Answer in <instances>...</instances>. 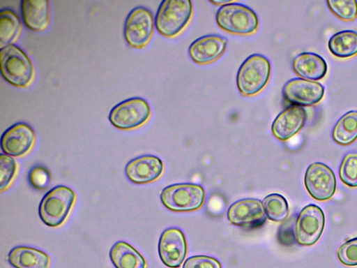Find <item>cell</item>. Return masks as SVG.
I'll list each match as a JSON object with an SVG mask.
<instances>
[{
	"mask_svg": "<svg viewBox=\"0 0 357 268\" xmlns=\"http://www.w3.org/2000/svg\"><path fill=\"white\" fill-rule=\"evenodd\" d=\"M0 68L3 78L14 87L25 88L33 80L34 68L31 59L14 44L1 48Z\"/></svg>",
	"mask_w": 357,
	"mask_h": 268,
	"instance_id": "6da1fadb",
	"label": "cell"
},
{
	"mask_svg": "<svg viewBox=\"0 0 357 268\" xmlns=\"http://www.w3.org/2000/svg\"><path fill=\"white\" fill-rule=\"evenodd\" d=\"M75 193L70 188L59 185L47 191L38 207L40 220L49 227H58L67 218L75 200Z\"/></svg>",
	"mask_w": 357,
	"mask_h": 268,
	"instance_id": "7a4b0ae2",
	"label": "cell"
},
{
	"mask_svg": "<svg viewBox=\"0 0 357 268\" xmlns=\"http://www.w3.org/2000/svg\"><path fill=\"white\" fill-rule=\"evenodd\" d=\"M192 14L190 0H164L157 10L155 27L160 35L174 37L188 24Z\"/></svg>",
	"mask_w": 357,
	"mask_h": 268,
	"instance_id": "3957f363",
	"label": "cell"
},
{
	"mask_svg": "<svg viewBox=\"0 0 357 268\" xmlns=\"http://www.w3.org/2000/svg\"><path fill=\"white\" fill-rule=\"evenodd\" d=\"M271 64L263 55L249 56L241 65L236 76L238 91L243 96H253L261 91L268 82Z\"/></svg>",
	"mask_w": 357,
	"mask_h": 268,
	"instance_id": "277c9868",
	"label": "cell"
},
{
	"mask_svg": "<svg viewBox=\"0 0 357 268\" xmlns=\"http://www.w3.org/2000/svg\"><path fill=\"white\" fill-rule=\"evenodd\" d=\"M217 24L222 30L234 34L248 35L257 30L259 20L248 6L232 3L220 6L216 12Z\"/></svg>",
	"mask_w": 357,
	"mask_h": 268,
	"instance_id": "5b68a950",
	"label": "cell"
},
{
	"mask_svg": "<svg viewBox=\"0 0 357 268\" xmlns=\"http://www.w3.org/2000/svg\"><path fill=\"white\" fill-rule=\"evenodd\" d=\"M150 115L151 108L146 100L140 97H132L114 105L108 119L115 128L128 131L144 124Z\"/></svg>",
	"mask_w": 357,
	"mask_h": 268,
	"instance_id": "8992f818",
	"label": "cell"
},
{
	"mask_svg": "<svg viewBox=\"0 0 357 268\" xmlns=\"http://www.w3.org/2000/svg\"><path fill=\"white\" fill-rule=\"evenodd\" d=\"M160 200L168 209L174 211H191L204 204V188L193 184H176L162 189Z\"/></svg>",
	"mask_w": 357,
	"mask_h": 268,
	"instance_id": "52a82bcc",
	"label": "cell"
},
{
	"mask_svg": "<svg viewBox=\"0 0 357 268\" xmlns=\"http://www.w3.org/2000/svg\"><path fill=\"white\" fill-rule=\"evenodd\" d=\"M154 27L155 20L151 12L145 7L137 6L130 11L125 20L124 38L130 47L142 48L150 40Z\"/></svg>",
	"mask_w": 357,
	"mask_h": 268,
	"instance_id": "ba28073f",
	"label": "cell"
},
{
	"mask_svg": "<svg viewBox=\"0 0 357 268\" xmlns=\"http://www.w3.org/2000/svg\"><path fill=\"white\" fill-rule=\"evenodd\" d=\"M325 226L323 210L314 204L304 207L295 225L296 241L301 246H312L321 237Z\"/></svg>",
	"mask_w": 357,
	"mask_h": 268,
	"instance_id": "9c48e42d",
	"label": "cell"
},
{
	"mask_svg": "<svg viewBox=\"0 0 357 268\" xmlns=\"http://www.w3.org/2000/svg\"><path fill=\"white\" fill-rule=\"evenodd\" d=\"M304 184L310 195L318 201L329 200L336 190L334 172L321 162H314L308 166L304 176Z\"/></svg>",
	"mask_w": 357,
	"mask_h": 268,
	"instance_id": "30bf717a",
	"label": "cell"
},
{
	"mask_svg": "<svg viewBox=\"0 0 357 268\" xmlns=\"http://www.w3.org/2000/svg\"><path fill=\"white\" fill-rule=\"evenodd\" d=\"M282 94L284 99L293 105L312 106L323 98L324 87L319 82L297 77L286 82Z\"/></svg>",
	"mask_w": 357,
	"mask_h": 268,
	"instance_id": "8fae6325",
	"label": "cell"
},
{
	"mask_svg": "<svg viewBox=\"0 0 357 268\" xmlns=\"http://www.w3.org/2000/svg\"><path fill=\"white\" fill-rule=\"evenodd\" d=\"M35 140L36 133L29 124L16 123L1 135V149L3 154L12 157H20L31 149Z\"/></svg>",
	"mask_w": 357,
	"mask_h": 268,
	"instance_id": "7c38bea8",
	"label": "cell"
},
{
	"mask_svg": "<svg viewBox=\"0 0 357 268\" xmlns=\"http://www.w3.org/2000/svg\"><path fill=\"white\" fill-rule=\"evenodd\" d=\"M158 254L162 262L169 268H178L186 256L187 244L178 228L164 230L158 241Z\"/></svg>",
	"mask_w": 357,
	"mask_h": 268,
	"instance_id": "4fadbf2b",
	"label": "cell"
},
{
	"mask_svg": "<svg viewBox=\"0 0 357 268\" xmlns=\"http://www.w3.org/2000/svg\"><path fill=\"white\" fill-rule=\"evenodd\" d=\"M227 215L231 223L247 228L259 227L266 220L262 202L253 198L235 202L228 209Z\"/></svg>",
	"mask_w": 357,
	"mask_h": 268,
	"instance_id": "5bb4252c",
	"label": "cell"
},
{
	"mask_svg": "<svg viewBox=\"0 0 357 268\" xmlns=\"http://www.w3.org/2000/svg\"><path fill=\"white\" fill-rule=\"evenodd\" d=\"M163 171V163L157 156L143 155L130 160L125 167L127 178L136 184H145L158 179Z\"/></svg>",
	"mask_w": 357,
	"mask_h": 268,
	"instance_id": "9a60e30c",
	"label": "cell"
},
{
	"mask_svg": "<svg viewBox=\"0 0 357 268\" xmlns=\"http://www.w3.org/2000/svg\"><path fill=\"white\" fill-rule=\"evenodd\" d=\"M307 113L303 107L291 105L283 110L274 119L271 131L280 140H287L305 125Z\"/></svg>",
	"mask_w": 357,
	"mask_h": 268,
	"instance_id": "2e32d148",
	"label": "cell"
},
{
	"mask_svg": "<svg viewBox=\"0 0 357 268\" xmlns=\"http://www.w3.org/2000/svg\"><path fill=\"white\" fill-rule=\"evenodd\" d=\"M227 39L216 34L206 35L194 40L188 48L192 60L198 64L215 61L225 52Z\"/></svg>",
	"mask_w": 357,
	"mask_h": 268,
	"instance_id": "e0dca14e",
	"label": "cell"
},
{
	"mask_svg": "<svg viewBox=\"0 0 357 268\" xmlns=\"http://www.w3.org/2000/svg\"><path fill=\"white\" fill-rule=\"evenodd\" d=\"M21 15L24 25L30 30H45L50 22V7L47 0H22Z\"/></svg>",
	"mask_w": 357,
	"mask_h": 268,
	"instance_id": "ac0fdd59",
	"label": "cell"
},
{
	"mask_svg": "<svg viewBox=\"0 0 357 268\" xmlns=\"http://www.w3.org/2000/svg\"><path fill=\"white\" fill-rule=\"evenodd\" d=\"M293 69L301 78L316 81L326 76L328 67L320 55L314 52H303L294 59Z\"/></svg>",
	"mask_w": 357,
	"mask_h": 268,
	"instance_id": "d6986e66",
	"label": "cell"
},
{
	"mask_svg": "<svg viewBox=\"0 0 357 268\" xmlns=\"http://www.w3.org/2000/svg\"><path fill=\"white\" fill-rule=\"evenodd\" d=\"M8 261L15 268H49L50 265L47 253L24 246L12 248L8 255Z\"/></svg>",
	"mask_w": 357,
	"mask_h": 268,
	"instance_id": "ffe728a7",
	"label": "cell"
},
{
	"mask_svg": "<svg viewBox=\"0 0 357 268\" xmlns=\"http://www.w3.org/2000/svg\"><path fill=\"white\" fill-rule=\"evenodd\" d=\"M109 258L116 268H146L144 257L130 244L119 241L113 244Z\"/></svg>",
	"mask_w": 357,
	"mask_h": 268,
	"instance_id": "44dd1931",
	"label": "cell"
},
{
	"mask_svg": "<svg viewBox=\"0 0 357 268\" xmlns=\"http://www.w3.org/2000/svg\"><path fill=\"white\" fill-rule=\"evenodd\" d=\"M328 47L335 57L351 58L357 54V32L352 30L339 31L330 38Z\"/></svg>",
	"mask_w": 357,
	"mask_h": 268,
	"instance_id": "7402d4cb",
	"label": "cell"
},
{
	"mask_svg": "<svg viewBox=\"0 0 357 268\" xmlns=\"http://www.w3.org/2000/svg\"><path fill=\"white\" fill-rule=\"evenodd\" d=\"M17 15L9 8L0 10V48L13 44L22 31Z\"/></svg>",
	"mask_w": 357,
	"mask_h": 268,
	"instance_id": "603a6c76",
	"label": "cell"
},
{
	"mask_svg": "<svg viewBox=\"0 0 357 268\" xmlns=\"http://www.w3.org/2000/svg\"><path fill=\"white\" fill-rule=\"evenodd\" d=\"M333 138L340 145H349L357 139V110L342 115L333 131Z\"/></svg>",
	"mask_w": 357,
	"mask_h": 268,
	"instance_id": "cb8c5ba5",
	"label": "cell"
},
{
	"mask_svg": "<svg viewBox=\"0 0 357 268\" xmlns=\"http://www.w3.org/2000/svg\"><path fill=\"white\" fill-rule=\"evenodd\" d=\"M266 218L274 222H282L289 214V204L286 198L278 193L266 195L262 200Z\"/></svg>",
	"mask_w": 357,
	"mask_h": 268,
	"instance_id": "d4e9b609",
	"label": "cell"
},
{
	"mask_svg": "<svg viewBox=\"0 0 357 268\" xmlns=\"http://www.w3.org/2000/svg\"><path fill=\"white\" fill-rule=\"evenodd\" d=\"M331 13L339 19L350 22L357 17V1L354 0H327Z\"/></svg>",
	"mask_w": 357,
	"mask_h": 268,
	"instance_id": "484cf974",
	"label": "cell"
},
{
	"mask_svg": "<svg viewBox=\"0 0 357 268\" xmlns=\"http://www.w3.org/2000/svg\"><path fill=\"white\" fill-rule=\"evenodd\" d=\"M339 176L345 185L351 188L357 187V153H349L344 157Z\"/></svg>",
	"mask_w": 357,
	"mask_h": 268,
	"instance_id": "4316f807",
	"label": "cell"
},
{
	"mask_svg": "<svg viewBox=\"0 0 357 268\" xmlns=\"http://www.w3.org/2000/svg\"><path fill=\"white\" fill-rule=\"evenodd\" d=\"M17 171L15 159L6 154H0V190H6L13 181Z\"/></svg>",
	"mask_w": 357,
	"mask_h": 268,
	"instance_id": "83f0119b",
	"label": "cell"
},
{
	"mask_svg": "<svg viewBox=\"0 0 357 268\" xmlns=\"http://www.w3.org/2000/svg\"><path fill=\"white\" fill-rule=\"evenodd\" d=\"M337 258L346 266H357V237L344 242L337 249Z\"/></svg>",
	"mask_w": 357,
	"mask_h": 268,
	"instance_id": "f1b7e54d",
	"label": "cell"
},
{
	"mask_svg": "<svg viewBox=\"0 0 357 268\" xmlns=\"http://www.w3.org/2000/svg\"><path fill=\"white\" fill-rule=\"evenodd\" d=\"M50 174L44 166L36 165L29 172L28 181L29 184L37 190L46 188L50 182Z\"/></svg>",
	"mask_w": 357,
	"mask_h": 268,
	"instance_id": "f546056e",
	"label": "cell"
},
{
	"mask_svg": "<svg viewBox=\"0 0 357 268\" xmlns=\"http://www.w3.org/2000/svg\"><path fill=\"white\" fill-rule=\"evenodd\" d=\"M183 268H221L220 263L209 256L195 255L188 258Z\"/></svg>",
	"mask_w": 357,
	"mask_h": 268,
	"instance_id": "4dcf8cb0",
	"label": "cell"
},
{
	"mask_svg": "<svg viewBox=\"0 0 357 268\" xmlns=\"http://www.w3.org/2000/svg\"><path fill=\"white\" fill-rule=\"evenodd\" d=\"M234 1H226V0H222V1H213V0H210L209 2L214 4V5H217V6H222L224 5H226V4H228V3H232L234 2Z\"/></svg>",
	"mask_w": 357,
	"mask_h": 268,
	"instance_id": "1f68e13d",
	"label": "cell"
}]
</instances>
